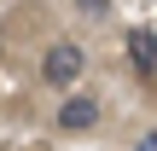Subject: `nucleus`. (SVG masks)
I'll use <instances>...</instances> for the list:
<instances>
[{
	"label": "nucleus",
	"instance_id": "20e7f679",
	"mask_svg": "<svg viewBox=\"0 0 157 151\" xmlns=\"http://www.w3.org/2000/svg\"><path fill=\"white\" fill-rule=\"evenodd\" d=\"M134 151H157V128H146V134L134 140Z\"/></svg>",
	"mask_w": 157,
	"mask_h": 151
},
{
	"label": "nucleus",
	"instance_id": "7ed1b4c3",
	"mask_svg": "<svg viewBox=\"0 0 157 151\" xmlns=\"http://www.w3.org/2000/svg\"><path fill=\"white\" fill-rule=\"evenodd\" d=\"M128 58H134L140 76H151V70H157V35H151V29H134V35H128Z\"/></svg>",
	"mask_w": 157,
	"mask_h": 151
},
{
	"label": "nucleus",
	"instance_id": "f03ea898",
	"mask_svg": "<svg viewBox=\"0 0 157 151\" xmlns=\"http://www.w3.org/2000/svg\"><path fill=\"white\" fill-rule=\"evenodd\" d=\"M93 122H99V99L76 93V99L58 105V128H64V134H82V128H93Z\"/></svg>",
	"mask_w": 157,
	"mask_h": 151
},
{
	"label": "nucleus",
	"instance_id": "f257e3e1",
	"mask_svg": "<svg viewBox=\"0 0 157 151\" xmlns=\"http://www.w3.org/2000/svg\"><path fill=\"white\" fill-rule=\"evenodd\" d=\"M82 64H87V52H82L76 41H52L47 58H41V76H47L52 87H70V81L82 76Z\"/></svg>",
	"mask_w": 157,
	"mask_h": 151
}]
</instances>
